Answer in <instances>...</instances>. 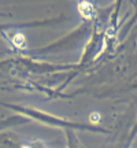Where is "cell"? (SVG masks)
Instances as JSON below:
<instances>
[{
  "mask_svg": "<svg viewBox=\"0 0 137 148\" xmlns=\"http://www.w3.org/2000/svg\"><path fill=\"white\" fill-rule=\"evenodd\" d=\"M90 121H99V115L95 112L93 115H90Z\"/></svg>",
  "mask_w": 137,
  "mask_h": 148,
  "instance_id": "3957f363",
  "label": "cell"
},
{
  "mask_svg": "<svg viewBox=\"0 0 137 148\" xmlns=\"http://www.w3.org/2000/svg\"><path fill=\"white\" fill-rule=\"evenodd\" d=\"M79 11H81V12H82V15L86 16V18H90L92 14H93L92 5H90L89 3H86V1H84V3H81V4H79Z\"/></svg>",
  "mask_w": 137,
  "mask_h": 148,
  "instance_id": "6da1fadb",
  "label": "cell"
},
{
  "mask_svg": "<svg viewBox=\"0 0 137 148\" xmlns=\"http://www.w3.org/2000/svg\"><path fill=\"white\" fill-rule=\"evenodd\" d=\"M14 44H15L16 47L19 48H23L25 47V37L22 36V34H16V36H14Z\"/></svg>",
  "mask_w": 137,
  "mask_h": 148,
  "instance_id": "7a4b0ae2",
  "label": "cell"
}]
</instances>
